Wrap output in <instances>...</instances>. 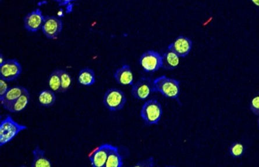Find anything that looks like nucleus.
Instances as JSON below:
<instances>
[{"label": "nucleus", "mask_w": 259, "mask_h": 167, "mask_svg": "<svg viewBox=\"0 0 259 167\" xmlns=\"http://www.w3.org/2000/svg\"><path fill=\"white\" fill-rule=\"evenodd\" d=\"M154 91L160 93L166 98L179 100L181 95L180 81L165 76L154 80Z\"/></svg>", "instance_id": "nucleus-1"}, {"label": "nucleus", "mask_w": 259, "mask_h": 167, "mask_svg": "<svg viewBox=\"0 0 259 167\" xmlns=\"http://www.w3.org/2000/svg\"><path fill=\"white\" fill-rule=\"evenodd\" d=\"M28 129L25 125L15 121L10 116L2 120L0 123V146H5L21 133Z\"/></svg>", "instance_id": "nucleus-2"}, {"label": "nucleus", "mask_w": 259, "mask_h": 167, "mask_svg": "<svg viewBox=\"0 0 259 167\" xmlns=\"http://www.w3.org/2000/svg\"><path fill=\"white\" fill-rule=\"evenodd\" d=\"M163 111L161 104L156 99L147 100L143 104L141 110V116L146 125L152 126L159 123Z\"/></svg>", "instance_id": "nucleus-3"}, {"label": "nucleus", "mask_w": 259, "mask_h": 167, "mask_svg": "<svg viewBox=\"0 0 259 167\" xmlns=\"http://www.w3.org/2000/svg\"><path fill=\"white\" fill-rule=\"evenodd\" d=\"M103 102L107 109L111 112H118L124 108L126 98L124 92L121 89L111 88L104 93Z\"/></svg>", "instance_id": "nucleus-4"}, {"label": "nucleus", "mask_w": 259, "mask_h": 167, "mask_svg": "<svg viewBox=\"0 0 259 167\" xmlns=\"http://www.w3.org/2000/svg\"><path fill=\"white\" fill-rule=\"evenodd\" d=\"M154 91V80L151 77H141L134 83L131 89V94L135 99L145 100L148 99Z\"/></svg>", "instance_id": "nucleus-5"}, {"label": "nucleus", "mask_w": 259, "mask_h": 167, "mask_svg": "<svg viewBox=\"0 0 259 167\" xmlns=\"http://www.w3.org/2000/svg\"><path fill=\"white\" fill-rule=\"evenodd\" d=\"M139 65L145 72L155 73L162 68V55L155 50H147L141 56Z\"/></svg>", "instance_id": "nucleus-6"}, {"label": "nucleus", "mask_w": 259, "mask_h": 167, "mask_svg": "<svg viewBox=\"0 0 259 167\" xmlns=\"http://www.w3.org/2000/svg\"><path fill=\"white\" fill-rule=\"evenodd\" d=\"M22 72V65L17 60H7L0 65V79L5 80L7 82L17 80Z\"/></svg>", "instance_id": "nucleus-7"}, {"label": "nucleus", "mask_w": 259, "mask_h": 167, "mask_svg": "<svg viewBox=\"0 0 259 167\" xmlns=\"http://www.w3.org/2000/svg\"><path fill=\"white\" fill-rule=\"evenodd\" d=\"M63 29V23L61 19L55 16H45L41 30L46 38L55 40L59 36Z\"/></svg>", "instance_id": "nucleus-8"}, {"label": "nucleus", "mask_w": 259, "mask_h": 167, "mask_svg": "<svg viewBox=\"0 0 259 167\" xmlns=\"http://www.w3.org/2000/svg\"><path fill=\"white\" fill-rule=\"evenodd\" d=\"M192 46L193 42L190 38L184 36H180L168 45L167 49L176 53L180 58H184L190 53Z\"/></svg>", "instance_id": "nucleus-9"}, {"label": "nucleus", "mask_w": 259, "mask_h": 167, "mask_svg": "<svg viewBox=\"0 0 259 167\" xmlns=\"http://www.w3.org/2000/svg\"><path fill=\"white\" fill-rule=\"evenodd\" d=\"M45 16L40 9H36L27 14L24 18V27L29 32L35 33L41 30Z\"/></svg>", "instance_id": "nucleus-10"}, {"label": "nucleus", "mask_w": 259, "mask_h": 167, "mask_svg": "<svg viewBox=\"0 0 259 167\" xmlns=\"http://www.w3.org/2000/svg\"><path fill=\"white\" fill-rule=\"evenodd\" d=\"M113 146L103 144L96 148L90 156V160L92 166L94 167H105L108 156Z\"/></svg>", "instance_id": "nucleus-11"}, {"label": "nucleus", "mask_w": 259, "mask_h": 167, "mask_svg": "<svg viewBox=\"0 0 259 167\" xmlns=\"http://www.w3.org/2000/svg\"><path fill=\"white\" fill-rule=\"evenodd\" d=\"M114 79L116 82L123 86H132L134 83V77L130 66L124 65L116 70Z\"/></svg>", "instance_id": "nucleus-12"}, {"label": "nucleus", "mask_w": 259, "mask_h": 167, "mask_svg": "<svg viewBox=\"0 0 259 167\" xmlns=\"http://www.w3.org/2000/svg\"><path fill=\"white\" fill-rule=\"evenodd\" d=\"M27 90V89L21 85L10 87L6 95L0 99L2 105L7 110L11 104L19 98Z\"/></svg>", "instance_id": "nucleus-13"}, {"label": "nucleus", "mask_w": 259, "mask_h": 167, "mask_svg": "<svg viewBox=\"0 0 259 167\" xmlns=\"http://www.w3.org/2000/svg\"><path fill=\"white\" fill-rule=\"evenodd\" d=\"M33 159L31 166L32 167H51L53 163L46 156V151L38 146L35 147L32 151Z\"/></svg>", "instance_id": "nucleus-14"}, {"label": "nucleus", "mask_w": 259, "mask_h": 167, "mask_svg": "<svg viewBox=\"0 0 259 167\" xmlns=\"http://www.w3.org/2000/svg\"><path fill=\"white\" fill-rule=\"evenodd\" d=\"M180 59L176 53L167 49L162 55V68L166 71H174L179 67Z\"/></svg>", "instance_id": "nucleus-15"}, {"label": "nucleus", "mask_w": 259, "mask_h": 167, "mask_svg": "<svg viewBox=\"0 0 259 167\" xmlns=\"http://www.w3.org/2000/svg\"><path fill=\"white\" fill-rule=\"evenodd\" d=\"M30 96L29 92L27 90L19 98L15 101L8 107L7 110L11 114H18L24 111L30 102Z\"/></svg>", "instance_id": "nucleus-16"}, {"label": "nucleus", "mask_w": 259, "mask_h": 167, "mask_svg": "<svg viewBox=\"0 0 259 167\" xmlns=\"http://www.w3.org/2000/svg\"><path fill=\"white\" fill-rule=\"evenodd\" d=\"M56 92L50 89H42L38 95V102L40 105L49 108L55 105L56 102Z\"/></svg>", "instance_id": "nucleus-17"}, {"label": "nucleus", "mask_w": 259, "mask_h": 167, "mask_svg": "<svg viewBox=\"0 0 259 167\" xmlns=\"http://www.w3.org/2000/svg\"><path fill=\"white\" fill-rule=\"evenodd\" d=\"M78 83L85 87H91L96 83V75L94 70L83 68L80 70L77 76Z\"/></svg>", "instance_id": "nucleus-18"}, {"label": "nucleus", "mask_w": 259, "mask_h": 167, "mask_svg": "<svg viewBox=\"0 0 259 167\" xmlns=\"http://www.w3.org/2000/svg\"><path fill=\"white\" fill-rule=\"evenodd\" d=\"M123 164L122 157L119 152L118 147L113 146L108 156L105 167H122Z\"/></svg>", "instance_id": "nucleus-19"}, {"label": "nucleus", "mask_w": 259, "mask_h": 167, "mask_svg": "<svg viewBox=\"0 0 259 167\" xmlns=\"http://www.w3.org/2000/svg\"><path fill=\"white\" fill-rule=\"evenodd\" d=\"M246 147L241 142L236 141L231 143L229 148L230 156L234 159L240 158L245 154Z\"/></svg>", "instance_id": "nucleus-20"}, {"label": "nucleus", "mask_w": 259, "mask_h": 167, "mask_svg": "<svg viewBox=\"0 0 259 167\" xmlns=\"http://www.w3.org/2000/svg\"><path fill=\"white\" fill-rule=\"evenodd\" d=\"M48 85L50 89L56 93L61 92L60 69L53 71L49 76Z\"/></svg>", "instance_id": "nucleus-21"}, {"label": "nucleus", "mask_w": 259, "mask_h": 167, "mask_svg": "<svg viewBox=\"0 0 259 167\" xmlns=\"http://www.w3.org/2000/svg\"><path fill=\"white\" fill-rule=\"evenodd\" d=\"M61 92L65 93L70 89L73 85V79L70 75L64 70H60Z\"/></svg>", "instance_id": "nucleus-22"}, {"label": "nucleus", "mask_w": 259, "mask_h": 167, "mask_svg": "<svg viewBox=\"0 0 259 167\" xmlns=\"http://www.w3.org/2000/svg\"><path fill=\"white\" fill-rule=\"evenodd\" d=\"M249 108L251 112L256 116L259 115V96L257 95L253 97L251 100Z\"/></svg>", "instance_id": "nucleus-23"}, {"label": "nucleus", "mask_w": 259, "mask_h": 167, "mask_svg": "<svg viewBox=\"0 0 259 167\" xmlns=\"http://www.w3.org/2000/svg\"><path fill=\"white\" fill-rule=\"evenodd\" d=\"M155 165V160L153 157H150L145 159V160L139 161L134 165L135 166L138 167H153Z\"/></svg>", "instance_id": "nucleus-24"}, {"label": "nucleus", "mask_w": 259, "mask_h": 167, "mask_svg": "<svg viewBox=\"0 0 259 167\" xmlns=\"http://www.w3.org/2000/svg\"><path fill=\"white\" fill-rule=\"evenodd\" d=\"M9 85L7 83V81L3 79H0V99L3 98L9 89Z\"/></svg>", "instance_id": "nucleus-25"}, {"label": "nucleus", "mask_w": 259, "mask_h": 167, "mask_svg": "<svg viewBox=\"0 0 259 167\" xmlns=\"http://www.w3.org/2000/svg\"><path fill=\"white\" fill-rule=\"evenodd\" d=\"M60 6H65L69 5L71 3L74 2L75 0H54Z\"/></svg>", "instance_id": "nucleus-26"}, {"label": "nucleus", "mask_w": 259, "mask_h": 167, "mask_svg": "<svg viewBox=\"0 0 259 167\" xmlns=\"http://www.w3.org/2000/svg\"><path fill=\"white\" fill-rule=\"evenodd\" d=\"M6 61L5 56L3 55L2 52L0 53V65H2Z\"/></svg>", "instance_id": "nucleus-27"}, {"label": "nucleus", "mask_w": 259, "mask_h": 167, "mask_svg": "<svg viewBox=\"0 0 259 167\" xmlns=\"http://www.w3.org/2000/svg\"><path fill=\"white\" fill-rule=\"evenodd\" d=\"M250 2H252L253 5L255 6L259 7V0H250Z\"/></svg>", "instance_id": "nucleus-28"}]
</instances>
